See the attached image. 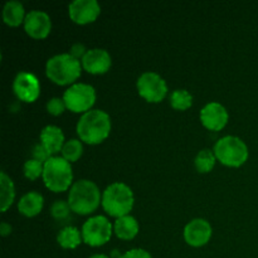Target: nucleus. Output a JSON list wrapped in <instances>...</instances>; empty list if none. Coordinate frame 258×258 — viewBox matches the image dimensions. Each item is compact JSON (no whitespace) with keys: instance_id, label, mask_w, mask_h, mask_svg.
<instances>
[{"instance_id":"obj_1","label":"nucleus","mask_w":258,"mask_h":258,"mask_svg":"<svg viewBox=\"0 0 258 258\" xmlns=\"http://www.w3.org/2000/svg\"><path fill=\"white\" fill-rule=\"evenodd\" d=\"M111 118L102 110H90L81 116L77 123V134L81 141L91 145L100 144L110 135Z\"/></svg>"},{"instance_id":"obj_2","label":"nucleus","mask_w":258,"mask_h":258,"mask_svg":"<svg viewBox=\"0 0 258 258\" xmlns=\"http://www.w3.org/2000/svg\"><path fill=\"white\" fill-rule=\"evenodd\" d=\"M100 202H102L100 189L93 181L82 179L71 186L68 204L75 213L82 216L92 213L100 206Z\"/></svg>"},{"instance_id":"obj_3","label":"nucleus","mask_w":258,"mask_h":258,"mask_svg":"<svg viewBox=\"0 0 258 258\" xmlns=\"http://www.w3.org/2000/svg\"><path fill=\"white\" fill-rule=\"evenodd\" d=\"M134 193L126 184L116 181L108 185L102 194V207L110 216L121 218L128 216L134 207Z\"/></svg>"},{"instance_id":"obj_4","label":"nucleus","mask_w":258,"mask_h":258,"mask_svg":"<svg viewBox=\"0 0 258 258\" xmlns=\"http://www.w3.org/2000/svg\"><path fill=\"white\" fill-rule=\"evenodd\" d=\"M45 73L57 85H70L81 76V62L70 53L57 54L48 59Z\"/></svg>"},{"instance_id":"obj_5","label":"nucleus","mask_w":258,"mask_h":258,"mask_svg":"<svg viewBox=\"0 0 258 258\" xmlns=\"http://www.w3.org/2000/svg\"><path fill=\"white\" fill-rule=\"evenodd\" d=\"M43 181L49 190L59 193L67 190L73 180V171L70 161L60 156H52L44 164Z\"/></svg>"},{"instance_id":"obj_6","label":"nucleus","mask_w":258,"mask_h":258,"mask_svg":"<svg viewBox=\"0 0 258 258\" xmlns=\"http://www.w3.org/2000/svg\"><path fill=\"white\" fill-rule=\"evenodd\" d=\"M214 154L216 158L221 161L222 164L227 166H238L243 165L248 158V148L237 136H224L219 139L214 145Z\"/></svg>"},{"instance_id":"obj_7","label":"nucleus","mask_w":258,"mask_h":258,"mask_svg":"<svg viewBox=\"0 0 258 258\" xmlns=\"http://www.w3.org/2000/svg\"><path fill=\"white\" fill-rule=\"evenodd\" d=\"M63 101L73 112H87L96 101L95 88L87 83H75L64 91Z\"/></svg>"},{"instance_id":"obj_8","label":"nucleus","mask_w":258,"mask_h":258,"mask_svg":"<svg viewBox=\"0 0 258 258\" xmlns=\"http://www.w3.org/2000/svg\"><path fill=\"white\" fill-rule=\"evenodd\" d=\"M112 234L111 222L103 216H96L85 222L82 227V239L91 247H100L107 243Z\"/></svg>"},{"instance_id":"obj_9","label":"nucleus","mask_w":258,"mask_h":258,"mask_svg":"<svg viewBox=\"0 0 258 258\" xmlns=\"http://www.w3.org/2000/svg\"><path fill=\"white\" fill-rule=\"evenodd\" d=\"M138 91L141 97L149 102H160L168 93V86L164 78L155 72H145L139 77Z\"/></svg>"},{"instance_id":"obj_10","label":"nucleus","mask_w":258,"mask_h":258,"mask_svg":"<svg viewBox=\"0 0 258 258\" xmlns=\"http://www.w3.org/2000/svg\"><path fill=\"white\" fill-rule=\"evenodd\" d=\"M13 88L17 97L24 102H34L40 95L39 81L30 72L18 73Z\"/></svg>"},{"instance_id":"obj_11","label":"nucleus","mask_w":258,"mask_h":258,"mask_svg":"<svg viewBox=\"0 0 258 258\" xmlns=\"http://www.w3.org/2000/svg\"><path fill=\"white\" fill-rule=\"evenodd\" d=\"M101 7L97 0H75L68 7L70 18L77 24H87L97 19Z\"/></svg>"},{"instance_id":"obj_12","label":"nucleus","mask_w":258,"mask_h":258,"mask_svg":"<svg viewBox=\"0 0 258 258\" xmlns=\"http://www.w3.org/2000/svg\"><path fill=\"white\" fill-rule=\"evenodd\" d=\"M24 29L34 39H43L52 29L50 17L42 10H32L24 19Z\"/></svg>"},{"instance_id":"obj_13","label":"nucleus","mask_w":258,"mask_h":258,"mask_svg":"<svg viewBox=\"0 0 258 258\" xmlns=\"http://www.w3.org/2000/svg\"><path fill=\"white\" fill-rule=\"evenodd\" d=\"M212 237V226L202 218L193 219L184 228V238L189 246L202 247L209 242Z\"/></svg>"},{"instance_id":"obj_14","label":"nucleus","mask_w":258,"mask_h":258,"mask_svg":"<svg viewBox=\"0 0 258 258\" xmlns=\"http://www.w3.org/2000/svg\"><path fill=\"white\" fill-rule=\"evenodd\" d=\"M201 121L208 130L219 131L228 122V112L221 103L211 102L202 108Z\"/></svg>"},{"instance_id":"obj_15","label":"nucleus","mask_w":258,"mask_h":258,"mask_svg":"<svg viewBox=\"0 0 258 258\" xmlns=\"http://www.w3.org/2000/svg\"><path fill=\"white\" fill-rule=\"evenodd\" d=\"M111 55L107 50L101 48L88 49L85 57L82 58V67L92 75H102L106 73L111 67Z\"/></svg>"},{"instance_id":"obj_16","label":"nucleus","mask_w":258,"mask_h":258,"mask_svg":"<svg viewBox=\"0 0 258 258\" xmlns=\"http://www.w3.org/2000/svg\"><path fill=\"white\" fill-rule=\"evenodd\" d=\"M40 144L48 150L50 155L62 151L64 146V135L58 126L48 125L40 133Z\"/></svg>"},{"instance_id":"obj_17","label":"nucleus","mask_w":258,"mask_h":258,"mask_svg":"<svg viewBox=\"0 0 258 258\" xmlns=\"http://www.w3.org/2000/svg\"><path fill=\"white\" fill-rule=\"evenodd\" d=\"M43 197L37 191H29L20 198L18 209L25 217H34L39 214L43 209Z\"/></svg>"},{"instance_id":"obj_18","label":"nucleus","mask_w":258,"mask_h":258,"mask_svg":"<svg viewBox=\"0 0 258 258\" xmlns=\"http://www.w3.org/2000/svg\"><path fill=\"white\" fill-rule=\"evenodd\" d=\"M25 12L24 7L20 2L17 0H10L7 4L4 5V9H3V20L5 22V24L10 25V27H18L20 25V23L24 22L25 19Z\"/></svg>"},{"instance_id":"obj_19","label":"nucleus","mask_w":258,"mask_h":258,"mask_svg":"<svg viewBox=\"0 0 258 258\" xmlns=\"http://www.w3.org/2000/svg\"><path fill=\"white\" fill-rule=\"evenodd\" d=\"M139 232V223L133 216H123L115 222V233L118 238L128 239L135 238Z\"/></svg>"},{"instance_id":"obj_20","label":"nucleus","mask_w":258,"mask_h":258,"mask_svg":"<svg viewBox=\"0 0 258 258\" xmlns=\"http://www.w3.org/2000/svg\"><path fill=\"white\" fill-rule=\"evenodd\" d=\"M0 209L5 212L13 204L15 198V188L13 180L7 175L5 171L0 173Z\"/></svg>"},{"instance_id":"obj_21","label":"nucleus","mask_w":258,"mask_h":258,"mask_svg":"<svg viewBox=\"0 0 258 258\" xmlns=\"http://www.w3.org/2000/svg\"><path fill=\"white\" fill-rule=\"evenodd\" d=\"M57 242L62 248L75 249L81 244V233L76 227L68 226L60 229L57 236Z\"/></svg>"},{"instance_id":"obj_22","label":"nucleus","mask_w":258,"mask_h":258,"mask_svg":"<svg viewBox=\"0 0 258 258\" xmlns=\"http://www.w3.org/2000/svg\"><path fill=\"white\" fill-rule=\"evenodd\" d=\"M216 154L214 151L209 150V149H203L202 151H199L198 155L196 156V168L199 173H208L216 165Z\"/></svg>"},{"instance_id":"obj_23","label":"nucleus","mask_w":258,"mask_h":258,"mask_svg":"<svg viewBox=\"0 0 258 258\" xmlns=\"http://www.w3.org/2000/svg\"><path fill=\"white\" fill-rule=\"evenodd\" d=\"M193 103V96L186 90H175L170 96V105L175 110H188Z\"/></svg>"},{"instance_id":"obj_24","label":"nucleus","mask_w":258,"mask_h":258,"mask_svg":"<svg viewBox=\"0 0 258 258\" xmlns=\"http://www.w3.org/2000/svg\"><path fill=\"white\" fill-rule=\"evenodd\" d=\"M83 153V146L81 144L80 140L77 139H72V140L67 141L64 144L62 149V158H64L66 160L72 163V161H77L81 158Z\"/></svg>"},{"instance_id":"obj_25","label":"nucleus","mask_w":258,"mask_h":258,"mask_svg":"<svg viewBox=\"0 0 258 258\" xmlns=\"http://www.w3.org/2000/svg\"><path fill=\"white\" fill-rule=\"evenodd\" d=\"M43 170H44V164L40 163V161L35 160V159L25 161L24 175L30 180H35L40 175H43Z\"/></svg>"},{"instance_id":"obj_26","label":"nucleus","mask_w":258,"mask_h":258,"mask_svg":"<svg viewBox=\"0 0 258 258\" xmlns=\"http://www.w3.org/2000/svg\"><path fill=\"white\" fill-rule=\"evenodd\" d=\"M72 211L70 207V204L64 201H57L52 204L50 207V213L54 217L55 219H66L70 216V212Z\"/></svg>"},{"instance_id":"obj_27","label":"nucleus","mask_w":258,"mask_h":258,"mask_svg":"<svg viewBox=\"0 0 258 258\" xmlns=\"http://www.w3.org/2000/svg\"><path fill=\"white\" fill-rule=\"evenodd\" d=\"M66 108H67V106H66L63 98L53 97L47 102V111L53 116L62 115Z\"/></svg>"},{"instance_id":"obj_28","label":"nucleus","mask_w":258,"mask_h":258,"mask_svg":"<svg viewBox=\"0 0 258 258\" xmlns=\"http://www.w3.org/2000/svg\"><path fill=\"white\" fill-rule=\"evenodd\" d=\"M50 158H52V155L48 153V150L42 145V144H37V145L34 146V149H33V159L45 164Z\"/></svg>"},{"instance_id":"obj_29","label":"nucleus","mask_w":258,"mask_h":258,"mask_svg":"<svg viewBox=\"0 0 258 258\" xmlns=\"http://www.w3.org/2000/svg\"><path fill=\"white\" fill-rule=\"evenodd\" d=\"M118 258H153L151 254L149 253L148 251L141 248H134L130 249V251L125 252L122 256H120Z\"/></svg>"},{"instance_id":"obj_30","label":"nucleus","mask_w":258,"mask_h":258,"mask_svg":"<svg viewBox=\"0 0 258 258\" xmlns=\"http://www.w3.org/2000/svg\"><path fill=\"white\" fill-rule=\"evenodd\" d=\"M86 53H87V49H86L85 44H82V43H75L70 49V54L72 55V57H75L76 59L83 58Z\"/></svg>"},{"instance_id":"obj_31","label":"nucleus","mask_w":258,"mask_h":258,"mask_svg":"<svg viewBox=\"0 0 258 258\" xmlns=\"http://www.w3.org/2000/svg\"><path fill=\"white\" fill-rule=\"evenodd\" d=\"M0 233H2L3 237L12 233V227H10V224H8L7 222H3V223L0 224Z\"/></svg>"},{"instance_id":"obj_32","label":"nucleus","mask_w":258,"mask_h":258,"mask_svg":"<svg viewBox=\"0 0 258 258\" xmlns=\"http://www.w3.org/2000/svg\"><path fill=\"white\" fill-rule=\"evenodd\" d=\"M90 258H110L108 256H106V254H93V256H91Z\"/></svg>"}]
</instances>
